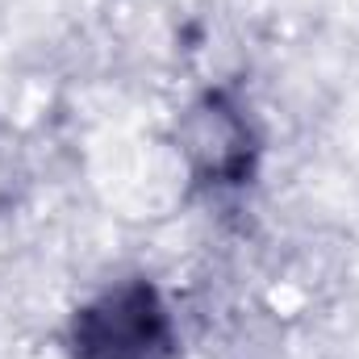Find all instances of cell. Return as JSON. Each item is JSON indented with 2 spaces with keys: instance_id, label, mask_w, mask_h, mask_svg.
<instances>
[{
  "instance_id": "6da1fadb",
  "label": "cell",
  "mask_w": 359,
  "mask_h": 359,
  "mask_svg": "<svg viewBox=\"0 0 359 359\" xmlns=\"http://www.w3.org/2000/svg\"><path fill=\"white\" fill-rule=\"evenodd\" d=\"M72 359H176L172 313L151 280H121L76 309Z\"/></svg>"
},
{
  "instance_id": "7a4b0ae2",
  "label": "cell",
  "mask_w": 359,
  "mask_h": 359,
  "mask_svg": "<svg viewBox=\"0 0 359 359\" xmlns=\"http://www.w3.org/2000/svg\"><path fill=\"white\" fill-rule=\"evenodd\" d=\"M184 155L192 159L196 176L209 184H243L255 163V138L238 104H230L222 92L205 96L196 109H188L180 130Z\"/></svg>"
}]
</instances>
